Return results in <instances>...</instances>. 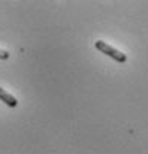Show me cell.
<instances>
[{
    "label": "cell",
    "instance_id": "obj_1",
    "mask_svg": "<svg viewBox=\"0 0 148 154\" xmlns=\"http://www.w3.org/2000/svg\"><path fill=\"white\" fill-rule=\"evenodd\" d=\"M94 47H96L100 52L106 54L108 57L114 58V60L118 61V63H124V61H127V57H126L124 52H121V51H118V50H115V48H112L111 45H108V44L103 42V41H96Z\"/></svg>",
    "mask_w": 148,
    "mask_h": 154
},
{
    "label": "cell",
    "instance_id": "obj_2",
    "mask_svg": "<svg viewBox=\"0 0 148 154\" xmlns=\"http://www.w3.org/2000/svg\"><path fill=\"white\" fill-rule=\"evenodd\" d=\"M0 100L3 103H6L8 106H11V108H15V106L18 105V100H17L12 94H9L8 91H5L2 87H0Z\"/></svg>",
    "mask_w": 148,
    "mask_h": 154
},
{
    "label": "cell",
    "instance_id": "obj_3",
    "mask_svg": "<svg viewBox=\"0 0 148 154\" xmlns=\"http://www.w3.org/2000/svg\"><path fill=\"white\" fill-rule=\"evenodd\" d=\"M0 58H2V60H6V58H9V52L5 51V50H0Z\"/></svg>",
    "mask_w": 148,
    "mask_h": 154
}]
</instances>
